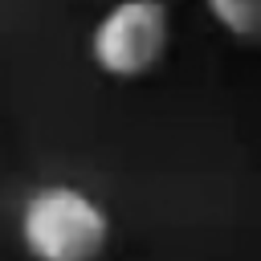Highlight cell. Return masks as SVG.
<instances>
[{"label":"cell","mask_w":261,"mask_h":261,"mask_svg":"<svg viewBox=\"0 0 261 261\" xmlns=\"http://www.w3.org/2000/svg\"><path fill=\"white\" fill-rule=\"evenodd\" d=\"M16 232L33 261H102L110 245V216L86 188L45 184L20 204Z\"/></svg>","instance_id":"1"},{"label":"cell","mask_w":261,"mask_h":261,"mask_svg":"<svg viewBox=\"0 0 261 261\" xmlns=\"http://www.w3.org/2000/svg\"><path fill=\"white\" fill-rule=\"evenodd\" d=\"M208 16L237 41V45H253L261 33V0H204Z\"/></svg>","instance_id":"3"},{"label":"cell","mask_w":261,"mask_h":261,"mask_svg":"<svg viewBox=\"0 0 261 261\" xmlns=\"http://www.w3.org/2000/svg\"><path fill=\"white\" fill-rule=\"evenodd\" d=\"M171 45V8L163 0H118L110 4L94 33H90V57L106 77L135 82L147 77Z\"/></svg>","instance_id":"2"}]
</instances>
